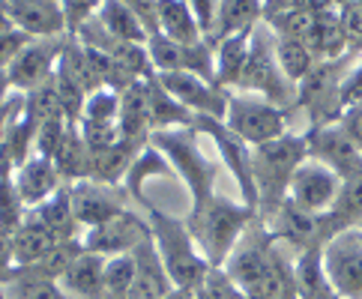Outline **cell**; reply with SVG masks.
Listing matches in <instances>:
<instances>
[{
	"label": "cell",
	"mask_w": 362,
	"mask_h": 299,
	"mask_svg": "<svg viewBox=\"0 0 362 299\" xmlns=\"http://www.w3.org/2000/svg\"><path fill=\"white\" fill-rule=\"evenodd\" d=\"M257 218V210H252L249 204L243 201H230L225 194H213L210 201L198 210H189L186 225L195 237L201 254L206 257L210 266H225L234 245L240 242V237L249 225Z\"/></svg>",
	"instance_id": "6da1fadb"
},
{
	"label": "cell",
	"mask_w": 362,
	"mask_h": 299,
	"mask_svg": "<svg viewBox=\"0 0 362 299\" xmlns=\"http://www.w3.org/2000/svg\"><path fill=\"white\" fill-rule=\"evenodd\" d=\"M305 159H308L305 135H293V132L269 141V144L252 147V174L257 189V216L261 218H269L288 201L291 180Z\"/></svg>",
	"instance_id": "7a4b0ae2"
},
{
	"label": "cell",
	"mask_w": 362,
	"mask_h": 299,
	"mask_svg": "<svg viewBox=\"0 0 362 299\" xmlns=\"http://www.w3.org/2000/svg\"><path fill=\"white\" fill-rule=\"evenodd\" d=\"M144 210H147V222L153 230V242H156V249L162 254V264L168 269V276H171L174 288L195 291L204 281L210 264H206V257L201 254L198 242L186 225V218L165 213L150 201L144 204Z\"/></svg>",
	"instance_id": "3957f363"
},
{
	"label": "cell",
	"mask_w": 362,
	"mask_h": 299,
	"mask_svg": "<svg viewBox=\"0 0 362 299\" xmlns=\"http://www.w3.org/2000/svg\"><path fill=\"white\" fill-rule=\"evenodd\" d=\"M195 129H162V132H150V144L165 153V159L174 165L177 177L186 183L192 194V210H198L216 194V177L218 162H210L198 144Z\"/></svg>",
	"instance_id": "277c9868"
},
{
	"label": "cell",
	"mask_w": 362,
	"mask_h": 299,
	"mask_svg": "<svg viewBox=\"0 0 362 299\" xmlns=\"http://www.w3.org/2000/svg\"><path fill=\"white\" fill-rule=\"evenodd\" d=\"M243 93H255L264 96L267 102L293 111L296 108V84L288 75L281 72L279 60H276V33L267 28V21H261L252 33V48H249V60H245V69L240 78Z\"/></svg>",
	"instance_id": "5b68a950"
},
{
	"label": "cell",
	"mask_w": 362,
	"mask_h": 299,
	"mask_svg": "<svg viewBox=\"0 0 362 299\" xmlns=\"http://www.w3.org/2000/svg\"><path fill=\"white\" fill-rule=\"evenodd\" d=\"M359 54H344L339 60H320L300 84H296V108L308 111L312 126H329L339 123L344 105H341V84L356 66Z\"/></svg>",
	"instance_id": "8992f818"
},
{
	"label": "cell",
	"mask_w": 362,
	"mask_h": 299,
	"mask_svg": "<svg viewBox=\"0 0 362 299\" xmlns=\"http://www.w3.org/2000/svg\"><path fill=\"white\" fill-rule=\"evenodd\" d=\"M288 114L291 111L273 105V102H267L264 96L230 93L225 126L234 135H240L249 147H261L281 135H288Z\"/></svg>",
	"instance_id": "52a82bcc"
},
{
	"label": "cell",
	"mask_w": 362,
	"mask_h": 299,
	"mask_svg": "<svg viewBox=\"0 0 362 299\" xmlns=\"http://www.w3.org/2000/svg\"><path fill=\"white\" fill-rule=\"evenodd\" d=\"M195 129L198 135H206L216 144L218 156H222V165L230 171L234 183L240 186V201L249 204L252 210H257V189H255V174H252V147L245 144L240 135H234L225 126V120H216V117H201L195 114Z\"/></svg>",
	"instance_id": "ba28073f"
},
{
	"label": "cell",
	"mask_w": 362,
	"mask_h": 299,
	"mask_svg": "<svg viewBox=\"0 0 362 299\" xmlns=\"http://www.w3.org/2000/svg\"><path fill=\"white\" fill-rule=\"evenodd\" d=\"M269 233L281 242L288 245L293 254H303L308 249H323L329 240H332V228L327 222V213H308L303 206H296L291 198L284 201L279 210L264 218Z\"/></svg>",
	"instance_id": "9c48e42d"
},
{
	"label": "cell",
	"mask_w": 362,
	"mask_h": 299,
	"mask_svg": "<svg viewBox=\"0 0 362 299\" xmlns=\"http://www.w3.org/2000/svg\"><path fill=\"white\" fill-rule=\"evenodd\" d=\"M69 45V36H48V39H30L16 60L9 63V84L16 93H30L40 84L51 81L57 72V63Z\"/></svg>",
	"instance_id": "30bf717a"
},
{
	"label": "cell",
	"mask_w": 362,
	"mask_h": 299,
	"mask_svg": "<svg viewBox=\"0 0 362 299\" xmlns=\"http://www.w3.org/2000/svg\"><path fill=\"white\" fill-rule=\"evenodd\" d=\"M147 51H150V60L156 66V72H192L216 84V45L210 39L195 42V45H183V42H174V39L156 33V36H150Z\"/></svg>",
	"instance_id": "8fae6325"
},
{
	"label": "cell",
	"mask_w": 362,
	"mask_h": 299,
	"mask_svg": "<svg viewBox=\"0 0 362 299\" xmlns=\"http://www.w3.org/2000/svg\"><path fill=\"white\" fill-rule=\"evenodd\" d=\"M305 147H308V159L327 165L329 171H335L341 180L362 174V150L354 144L351 135H347L339 123L308 126Z\"/></svg>",
	"instance_id": "7c38bea8"
},
{
	"label": "cell",
	"mask_w": 362,
	"mask_h": 299,
	"mask_svg": "<svg viewBox=\"0 0 362 299\" xmlns=\"http://www.w3.org/2000/svg\"><path fill=\"white\" fill-rule=\"evenodd\" d=\"M323 264L341 299H362V230H344L323 245Z\"/></svg>",
	"instance_id": "4fadbf2b"
},
{
	"label": "cell",
	"mask_w": 362,
	"mask_h": 299,
	"mask_svg": "<svg viewBox=\"0 0 362 299\" xmlns=\"http://www.w3.org/2000/svg\"><path fill=\"white\" fill-rule=\"evenodd\" d=\"M156 78L168 93L177 102H183L192 114L216 117V120H225L228 117L230 90L206 81L201 75H192V72H156Z\"/></svg>",
	"instance_id": "5bb4252c"
},
{
	"label": "cell",
	"mask_w": 362,
	"mask_h": 299,
	"mask_svg": "<svg viewBox=\"0 0 362 299\" xmlns=\"http://www.w3.org/2000/svg\"><path fill=\"white\" fill-rule=\"evenodd\" d=\"M150 222H144L135 210H126L120 216L102 222L99 228L84 230V252H93L99 257H117V254H129L135 252L141 242L150 237Z\"/></svg>",
	"instance_id": "9a60e30c"
},
{
	"label": "cell",
	"mask_w": 362,
	"mask_h": 299,
	"mask_svg": "<svg viewBox=\"0 0 362 299\" xmlns=\"http://www.w3.org/2000/svg\"><path fill=\"white\" fill-rule=\"evenodd\" d=\"M72 192V210L75 218L84 230L99 228L102 222L120 216L129 210V194L123 186H108V183H96V180H78L69 183Z\"/></svg>",
	"instance_id": "2e32d148"
},
{
	"label": "cell",
	"mask_w": 362,
	"mask_h": 299,
	"mask_svg": "<svg viewBox=\"0 0 362 299\" xmlns=\"http://www.w3.org/2000/svg\"><path fill=\"white\" fill-rule=\"evenodd\" d=\"M339 192H341V177L339 174L329 171L327 165L305 159L300 168H296V174L291 180V194L288 198L296 206H303V210L320 216V213L332 210Z\"/></svg>",
	"instance_id": "e0dca14e"
},
{
	"label": "cell",
	"mask_w": 362,
	"mask_h": 299,
	"mask_svg": "<svg viewBox=\"0 0 362 299\" xmlns=\"http://www.w3.org/2000/svg\"><path fill=\"white\" fill-rule=\"evenodd\" d=\"M6 9L16 30L28 33L30 39L69 36L60 0H6Z\"/></svg>",
	"instance_id": "ac0fdd59"
},
{
	"label": "cell",
	"mask_w": 362,
	"mask_h": 299,
	"mask_svg": "<svg viewBox=\"0 0 362 299\" xmlns=\"http://www.w3.org/2000/svg\"><path fill=\"white\" fill-rule=\"evenodd\" d=\"M132 257H135L132 299H159L174 291V281L162 264V254L156 249V242H153V233L132 252Z\"/></svg>",
	"instance_id": "d6986e66"
},
{
	"label": "cell",
	"mask_w": 362,
	"mask_h": 299,
	"mask_svg": "<svg viewBox=\"0 0 362 299\" xmlns=\"http://www.w3.org/2000/svg\"><path fill=\"white\" fill-rule=\"evenodd\" d=\"M60 186H63V177L57 171V165H54V159H45V156L33 153L30 159L16 171V189H18L28 210H33V206L48 201Z\"/></svg>",
	"instance_id": "ffe728a7"
},
{
	"label": "cell",
	"mask_w": 362,
	"mask_h": 299,
	"mask_svg": "<svg viewBox=\"0 0 362 299\" xmlns=\"http://www.w3.org/2000/svg\"><path fill=\"white\" fill-rule=\"evenodd\" d=\"M312 51V57L320 63V60H339L347 51V39H344V28H341V9H323V12H315V21H312V30L303 39Z\"/></svg>",
	"instance_id": "44dd1931"
},
{
	"label": "cell",
	"mask_w": 362,
	"mask_h": 299,
	"mask_svg": "<svg viewBox=\"0 0 362 299\" xmlns=\"http://www.w3.org/2000/svg\"><path fill=\"white\" fill-rule=\"evenodd\" d=\"M105 261L93 252H84L75 261L66 276L60 279V288L69 299H108L105 296Z\"/></svg>",
	"instance_id": "7402d4cb"
},
{
	"label": "cell",
	"mask_w": 362,
	"mask_h": 299,
	"mask_svg": "<svg viewBox=\"0 0 362 299\" xmlns=\"http://www.w3.org/2000/svg\"><path fill=\"white\" fill-rule=\"evenodd\" d=\"M150 144V141H132V138H120L114 147L93 153V162H90V180L96 183H108V186H123V180L132 168L135 156Z\"/></svg>",
	"instance_id": "603a6c76"
},
{
	"label": "cell",
	"mask_w": 362,
	"mask_h": 299,
	"mask_svg": "<svg viewBox=\"0 0 362 299\" xmlns=\"http://www.w3.org/2000/svg\"><path fill=\"white\" fill-rule=\"evenodd\" d=\"M57 240L51 233L40 216L33 210H28V216L21 218V225L12 230V252H16V266H36L42 257L54 249Z\"/></svg>",
	"instance_id": "cb8c5ba5"
},
{
	"label": "cell",
	"mask_w": 362,
	"mask_h": 299,
	"mask_svg": "<svg viewBox=\"0 0 362 299\" xmlns=\"http://www.w3.org/2000/svg\"><path fill=\"white\" fill-rule=\"evenodd\" d=\"M296 272V296L300 299H341L335 293L327 264H323V249H308L293 257Z\"/></svg>",
	"instance_id": "d4e9b609"
},
{
	"label": "cell",
	"mask_w": 362,
	"mask_h": 299,
	"mask_svg": "<svg viewBox=\"0 0 362 299\" xmlns=\"http://www.w3.org/2000/svg\"><path fill=\"white\" fill-rule=\"evenodd\" d=\"M33 213L40 216V222L54 233V240L63 242V240H81L84 237V228L78 225L75 218V210H72V192H69V183H63L48 201H42L40 206H33Z\"/></svg>",
	"instance_id": "484cf974"
},
{
	"label": "cell",
	"mask_w": 362,
	"mask_h": 299,
	"mask_svg": "<svg viewBox=\"0 0 362 299\" xmlns=\"http://www.w3.org/2000/svg\"><path fill=\"white\" fill-rule=\"evenodd\" d=\"M120 135L132 141H150V90L147 78L120 93Z\"/></svg>",
	"instance_id": "4316f807"
},
{
	"label": "cell",
	"mask_w": 362,
	"mask_h": 299,
	"mask_svg": "<svg viewBox=\"0 0 362 299\" xmlns=\"http://www.w3.org/2000/svg\"><path fill=\"white\" fill-rule=\"evenodd\" d=\"M252 30H243L234 36H225L216 42V84L218 87H240V78L245 69V60H249V48H252Z\"/></svg>",
	"instance_id": "83f0119b"
},
{
	"label": "cell",
	"mask_w": 362,
	"mask_h": 299,
	"mask_svg": "<svg viewBox=\"0 0 362 299\" xmlns=\"http://www.w3.org/2000/svg\"><path fill=\"white\" fill-rule=\"evenodd\" d=\"M147 90H150V132L195 126V114H192L183 102H177L171 93H168V90L159 84L156 75L147 78Z\"/></svg>",
	"instance_id": "f1b7e54d"
},
{
	"label": "cell",
	"mask_w": 362,
	"mask_h": 299,
	"mask_svg": "<svg viewBox=\"0 0 362 299\" xmlns=\"http://www.w3.org/2000/svg\"><path fill=\"white\" fill-rule=\"evenodd\" d=\"M261 21H264V0H218L216 28H213L210 42L216 45L218 39H225V36L252 30Z\"/></svg>",
	"instance_id": "f546056e"
},
{
	"label": "cell",
	"mask_w": 362,
	"mask_h": 299,
	"mask_svg": "<svg viewBox=\"0 0 362 299\" xmlns=\"http://www.w3.org/2000/svg\"><path fill=\"white\" fill-rule=\"evenodd\" d=\"M159 33L183 45H195L206 39L189 0H159Z\"/></svg>",
	"instance_id": "4dcf8cb0"
},
{
	"label": "cell",
	"mask_w": 362,
	"mask_h": 299,
	"mask_svg": "<svg viewBox=\"0 0 362 299\" xmlns=\"http://www.w3.org/2000/svg\"><path fill=\"white\" fill-rule=\"evenodd\" d=\"M153 177H177V171H174V165L165 159V153H162L159 147L147 144L144 150L135 156V162H132V168H129V174H126V180H123L126 194L144 206V204H147L144 186H147V180H153Z\"/></svg>",
	"instance_id": "1f68e13d"
},
{
	"label": "cell",
	"mask_w": 362,
	"mask_h": 299,
	"mask_svg": "<svg viewBox=\"0 0 362 299\" xmlns=\"http://www.w3.org/2000/svg\"><path fill=\"white\" fill-rule=\"evenodd\" d=\"M90 162H93V156H90L84 138H81V129L78 123H72L66 129V135H63L60 147L54 153V165L63 177V183H78V180H90Z\"/></svg>",
	"instance_id": "d6a6232c"
},
{
	"label": "cell",
	"mask_w": 362,
	"mask_h": 299,
	"mask_svg": "<svg viewBox=\"0 0 362 299\" xmlns=\"http://www.w3.org/2000/svg\"><path fill=\"white\" fill-rule=\"evenodd\" d=\"M96 18L102 21V28H105L114 39H120V42H135V45L150 42L147 28L141 24V18L123 4V0H102Z\"/></svg>",
	"instance_id": "836d02e7"
},
{
	"label": "cell",
	"mask_w": 362,
	"mask_h": 299,
	"mask_svg": "<svg viewBox=\"0 0 362 299\" xmlns=\"http://www.w3.org/2000/svg\"><path fill=\"white\" fill-rule=\"evenodd\" d=\"M327 222L332 228V240L344 230H362V174L341 180V192L327 213Z\"/></svg>",
	"instance_id": "e575fe53"
},
{
	"label": "cell",
	"mask_w": 362,
	"mask_h": 299,
	"mask_svg": "<svg viewBox=\"0 0 362 299\" xmlns=\"http://www.w3.org/2000/svg\"><path fill=\"white\" fill-rule=\"evenodd\" d=\"M0 288H4L6 299H69L63 293L60 281L48 279L30 266H16L12 276L0 284Z\"/></svg>",
	"instance_id": "d590c367"
},
{
	"label": "cell",
	"mask_w": 362,
	"mask_h": 299,
	"mask_svg": "<svg viewBox=\"0 0 362 299\" xmlns=\"http://www.w3.org/2000/svg\"><path fill=\"white\" fill-rule=\"evenodd\" d=\"M54 84H57V102L60 111L66 114L69 123H81L84 114V102H87V90L81 87V81L75 78V72L69 69V63L60 57L57 72H54Z\"/></svg>",
	"instance_id": "8d00e7d4"
},
{
	"label": "cell",
	"mask_w": 362,
	"mask_h": 299,
	"mask_svg": "<svg viewBox=\"0 0 362 299\" xmlns=\"http://www.w3.org/2000/svg\"><path fill=\"white\" fill-rule=\"evenodd\" d=\"M276 60L293 84H300L317 63L305 42H300V39H281V36H276Z\"/></svg>",
	"instance_id": "74e56055"
},
{
	"label": "cell",
	"mask_w": 362,
	"mask_h": 299,
	"mask_svg": "<svg viewBox=\"0 0 362 299\" xmlns=\"http://www.w3.org/2000/svg\"><path fill=\"white\" fill-rule=\"evenodd\" d=\"M132 284H135V257L117 254L105 261V296L108 299H132Z\"/></svg>",
	"instance_id": "f35d334b"
},
{
	"label": "cell",
	"mask_w": 362,
	"mask_h": 299,
	"mask_svg": "<svg viewBox=\"0 0 362 299\" xmlns=\"http://www.w3.org/2000/svg\"><path fill=\"white\" fill-rule=\"evenodd\" d=\"M120 120V93L111 87H102L96 93H90L84 102V114L81 123H99V126H111Z\"/></svg>",
	"instance_id": "ab89813d"
},
{
	"label": "cell",
	"mask_w": 362,
	"mask_h": 299,
	"mask_svg": "<svg viewBox=\"0 0 362 299\" xmlns=\"http://www.w3.org/2000/svg\"><path fill=\"white\" fill-rule=\"evenodd\" d=\"M192 293H195V299H249L240 284L225 272V266H210L206 269L204 281Z\"/></svg>",
	"instance_id": "60d3db41"
},
{
	"label": "cell",
	"mask_w": 362,
	"mask_h": 299,
	"mask_svg": "<svg viewBox=\"0 0 362 299\" xmlns=\"http://www.w3.org/2000/svg\"><path fill=\"white\" fill-rule=\"evenodd\" d=\"M267 28L273 30L281 39H303L312 30V21H315V12H303V9H281L276 16H267Z\"/></svg>",
	"instance_id": "b9f144b4"
},
{
	"label": "cell",
	"mask_w": 362,
	"mask_h": 299,
	"mask_svg": "<svg viewBox=\"0 0 362 299\" xmlns=\"http://www.w3.org/2000/svg\"><path fill=\"white\" fill-rule=\"evenodd\" d=\"M69 126L72 123L66 120V114H63V111L45 117V120L40 123V129H36V150L33 153L45 156V159H54V153H57L60 141H63V135H66Z\"/></svg>",
	"instance_id": "7bdbcfd3"
},
{
	"label": "cell",
	"mask_w": 362,
	"mask_h": 299,
	"mask_svg": "<svg viewBox=\"0 0 362 299\" xmlns=\"http://www.w3.org/2000/svg\"><path fill=\"white\" fill-rule=\"evenodd\" d=\"M99 6H102V0H60V9H63V18H66L69 36L78 33L90 18H96Z\"/></svg>",
	"instance_id": "ee69618b"
},
{
	"label": "cell",
	"mask_w": 362,
	"mask_h": 299,
	"mask_svg": "<svg viewBox=\"0 0 362 299\" xmlns=\"http://www.w3.org/2000/svg\"><path fill=\"white\" fill-rule=\"evenodd\" d=\"M341 28L347 39V51L362 57V4H347L341 6Z\"/></svg>",
	"instance_id": "f6af8a7d"
},
{
	"label": "cell",
	"mask_w": 362,
	"mask_h": 299,
	"mask_svg": "<svg viewBox=\"0 0 362 299\" xmlns=\"http://www.w3.org/2000/svg\"><path fill=\"white\" fill-rule=\"evenodd\" d=\"M30 42V36L28 33H21V30H12L6 36H0V72L9 69V63L16 60V54Z\"/></svg>",
	"instance_id": "bcb514c9"
},
{
	"label": "cell",
	"mask_w": 362,
	"mask_h": 299,
	"mask_svg": "<svg viewBox=\"0 0 362 299\" xmlns=\"http://www.w3.org/2000/svg\"><path fill=\"white\" fill-rule=\"evenodd\" d=\"M339 126L344 129L347 135H351V141H354V144L362 150V99H359V102H354L351 108H344Z\"/></svg>",
	"instance_id": "7dc6e473"
},
{
	"label": "cell",
	"mask_w": 362,
	"mask_h": 299,
	"mask_svg": "<svg viewBox=\"0 0 362 299\" xmlns=\"http://www.w3.org/2000/svg\"><path fill=\"white\" fill-rule=\"evenodd\" d=\"M359 99H362V57L356 60V66L351 69V75H347L341 84V105L351 108Z\"/></svg>",
	"instance_id": "c3c4849f"
},
{
	"label": "cell",
	"mask_w": 362,
	"mask_h": 299,
	"mask_svg": "<svg viewBox=\"0 0 362 299\" xmlns=\"http://www.w3.org/2000/svg\"><path fill=\"white\" fill-rule=\"evenodd\" d=\"M189 6L195 9V16H198V24H201L204 36L210 39V36H213V28H216V9H218V0H189Z\"/></svg>",
	"instance_id": "681fc988"
},
{
	"label": "cell",
	"mask_w": 362,
	"mask_h": 299,
	"mask_svg": "<svg viewBox=\"0 0 362 299\" xmlns=\"http://www.w3.org/2000/svg\"><path fill=\"white\" fill-rule=\"evenodd\" d=\"M16 269V252H12V230L0 228V284Z\"/></svg>",
	"instance_id": "f907efd6"
},
{
	"label": "cell",
	"mask_w": 362,
	"mask_h": 299,
	"mask_svg": "<svg viewBox=\"0 0 362 299\" xmlns=\"http://www.w3.org/2000/svg\"><path fill=\"white\" fill-rule=\"evenodd\" d=\"M12 30H16V24H12V18H9L6 0H0V36H6V33H12Z\"/></svg>",
	"instance_id": "816d5d0a"
},
{
	"label": "cell",
	"mask_w": 362,
	"mask_h": 299,
	"mask_svg": "<svg viewBox=\"0 0 362 299\" xmlns=\"http://www.w3.org/2000/svg\"><path fill=\"white\" fill-rule=\"evenodd\" d=\"M291 4L293 0H264V18L276 16V12H281V9H291Z\"/></svg>",
	"instance_id": "f5cc1de1"
},
{
	"label": "cell",
	"mask_w": 362,
	"mask_h": 299,
	"mask_svg": "<svg viewBox=\"0 0 362 299\" xmlns=\"http://www.w3.org/2000/svg\"><path fill=\"white\" fill-rule=\"evenodd\" d=\"M9 96H12V84H9V72L4 69V72H0V105H4Z\"/></svg>",
	"instance_id": "db71d44e"
},
{
	"label": "cell",
	"mask_w": 362,
	"mask_h": 299,
	"mask_svg": "<svg viewBox=\"0 0 362 299\" xmlns=\"http://www.w3.org/2000/svg\"><path fill=\"white\" fill-rule=\"evenodd\" d=\"M159 299H195V293H192V291H183V288H174L171 293H165V296H159Z\"/></svg>",
	"instance_id": "11a10c76"
},
{
	"label": "cell",
	"mask_w": 362,
	"mask_h": 299,
	"mask_svg": "<svg viewBox=\"0 0 362 299\" xmlns=\"http://www.w3.org/2000/svg\"><path fill=\"white\" fill-rule=\"evenodd\" d=\"M347 4H354V0H332V6H335V9H341V6H347Z\"/></svg>",
	"instance_id": "9f6ffc18"
},
{
	"label": "cell",
	"mask_w": 362,
	"mask_h": 299,
	"mask_svg": "<svg viewBox=\"0 0 362 299\" xmlns=\"http://www.w3.org/2000/svg\"><path fill=\"white\" fill-rule=\"evenodd\" d=\"M0 299H6V293H4V288H0Z\"/></svg>",
	"instance_id": "6f0895ef"
},
{
	"label": "cell",
	"mask_w": 362,
	"mask_h": 299,
	"mask_svg": "<svg viewBox=\"0 0 362 299\" xmlns=\"http://www.w3.org/2000/svg\"><path fill=\"white\" fill-rule=\"evenodd\" d=\"M356 4H362V0H356Z\"/></svg>",
	"instance_id": "680465c9"
}]
</instances>
